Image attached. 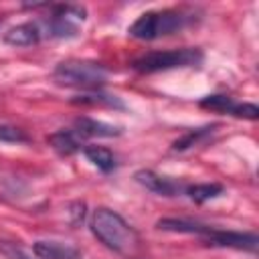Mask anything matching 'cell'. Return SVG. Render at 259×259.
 <instances>
[{
    "instance_id": "obj_19",
    "label": "cell",
    "mask_w": 259,
    "mask_h": 259,
    "mask_svg": "<svg viewBox=\"0 0 259 259\" xmlns=\"http://www.w3.org/2000/svg\"><path fill=\"white\" fill-rule=\"evenodd\" d=\"M231 115L243 117V119H257L259 117V107L255 103H237Z\"/></svg>"
},
{
    "instance_id": "obj_12",
    "label": "cell",
    "mask_w": 259,
    "mask_h": 259,
    "mask_svg": "<svg viewBox=\"0 0 259 259\" xmlns=\"http://www.w3.org/2000/svg\"><path fill=\"white\" fill-rule=\"evenodd\" d=\"M71 103L75 105H103V107H113V109H123L125 103L113 95V93H103L99 89H93V91H85V93H79L71 99Z\"/></svg>"
},
{
    "instance_id": "obj_9",
    "label": "cell",
    "mask_w": 259,
    "mask_h": 259,
    "mask_svg": "<svg viewBox=\"0 0 259 259\" xmlns=\"http://www.w3.org/2000/svg\"><path fill=\"white\" fill-rule=\"evenodd\" d=\"M32 253L38 259H81V251L71 243L61 241H36L32 245Z\"/></svg>"
},
{
    "instance_id": "obj_11",
    "label": "cell",
    "mask_w": 259,
    "mask_h": 259,
    "mask_svg": "<svg viewBox=\"0 0 259 259\" xmlns=\"http://www.w3.org/2000/svg\"><path fill=\"white\" fill-rule=\"evenodd\" d=\"M49 146L61 154V156H71L75 152L81 150V138L73 132V130H59V132H53L49 138H47Z\"/></svg>"
},
{
    "instance_id": "obj_16",
    "label": "cell",
    "mask_w": 259,
    "mask_h": 259,
    "mask_svg": "<svg viewBox=\"0 0 259 259\" xmlns=\"http://www.w3.org/2000/svg\"><path fill=\"white\" fill-rule=\"evenodd\" d=\"M184 192L188 194L190 200L194 202H206L210 198H217L219 194H223V186L217 184V182H206V184H192V186H186Z\"/></svg>"
},
{
    "instance_id": "obj_18",
    "label": "cell",
    "mask_w": 259,
    "mask_h": 259,
    "mask_svg": "<svg viewBox=\"0 0 259 259\" xmlns=\"http://www.w3.org/2000/svg\"><path fill=\"white\" fill-rule=\"evenodd\" d=\"M0 142H8V144H26L30 142L28 134L16 125H0Z\"/></svg>"
},
{
    "instance_id": "obj_21",
    "label": "cell",
    "mask_w": 259,
    "mask_h": 259,
    "mask_svg": "<svg viewBox=\"0 0 259 259\" xmlns=\"http://www.w3.org/2000/svg\"><path fill=\"white\" fill-rule=\"evenodd\" d=\"M69 212L73 214V225H77V223H81L83 217H85V204H83V202H75V204H71V210H69Z\"/></svg>"
},
{
    "instance_id": "obj_1",
    "label": "cell",
    "mask_w": 259,
    "mask_h": 259,
    "mask_svg": "<svg viewBox=\"0 0 259 259\" xmlns=\"http://www.w3.org/2000/svg\"><path fill=\"white\" fill-rule=\"evenodd\" d=\"M91 233L97 237L99 243H103L107 249L119 253V255H132L138 249V233L134 231V227H130V223L117 214L111 208H97L91 217Z\"/></svg>"
},
{
    "instance_id": "obj_15",
    "label": "cell",
    "mask_w": 259,
    "mask_h": 259,
    "mask_svg": "<svg viewBox=\"0 0 259 259\" xmlns=\"http://www.w3.org/2000/svg\"><path fill=\"white\" fill-rule=\"evenodd\" d=\"M217 127H219V125L212 123V125H202V127H196V130H188L184 136H180L178 140L172 142V150H174V152H184V150H188V148L200 144L202 140H206Z\"/></svg>"
},
{
    "instance_id": "obj_3",
    "label": "cell",
    "mask_w": 259,
    "mask_h": 259,
    "mask_svg": "<svg viewBox=\"0 0 259 259\" xmlns=\"http://www.w3.org/2000/svg\"><path fill=\"white\" fill-rule=\"evenodd\" d=\"M202 63V51L194 47L184 49H170V51H150L134 59L132 67L138 73H158V71H170L180 67H196Z\"/></svg>"
},
{
    "instance_id": "obj_5",
    "label": "cell",
    "mask_w": 259,
    "mask_h": 259,
    "mask_svg": "<svg viewBox=\"0 0 259 259\" xmlns=\"http://www.w3.org/2000/svg\"><path fill=\"white\" fill-rule=\"evenodd\" d=\"M51 16L40 20L45 38H73L79 34V24L87 18L85 6L79 4H51Z\"/></svg>"
},
{
    "instance_id": "obj_4",
    "label": "cell",
    "mask_w": 259,
    "mask_h": 259,
    "mask_svg": "<svg viewBox=\"0 0 259 259\" xmlns=\"http://www.w3.org/2000/svg\"><path fill=\"white\" fill-rule=\"evenodd\" d=\"M53 79L61 85L83 87L87 91H93V89H99L107 81V69L101 63L71 59V61H63L55 67Z\"/></svg>"
},
{
    "instance_id": "obj_13",
    "label": "cell",
    "mask_w": 259,
    "mask_h": 259,
    "mask_svg": "<svg viewBox=\"0 0 259 259\" xmlns=\"http://www.w3.org/2000/svg\"><path fill=\"white\" fill-rule=\"evenodd\" d=\"M156 227L160 231H170V233H188V235H200V237H206L212 227L208 225H200V223H194V221H186V219H160L156 223Z\"/></svg>"
},
{
    "instance_id": "obj_20",
    "label": "cell",
    "mask_w": 259,
    "mask_h": 259,
    "mask_svg": "<svg viewBox=\"0 0 259 259\" xmlns=\"http://www.w3.org/2000/svg\"><path fill=\"white\" fill-rule=\"evenodd\" d=\"M0 253L6 259H30L16 243H8V241H0Z\"/></svg>"
},
{
    "instance_id": "obj_10",
    "label": "cell",
    "mask_w": 259,
    "mask_h": 259,
    "mask_svg": "<svg viewBox=\"0 0 259 259\" xmlns=\"http://www.w3.org/2000/svg\"><path fill=\"white\" fill-rule=\"evenodd\" d=\"M73 132L81 140H85V138H113V136L121 134V130L117 125L97 121V119H91V117H77L73 121Z\"/></svg>"
},
{
    "instance_id": "obj_8",
    "label": "cell",
    "mask_w": 259,
    "mask_h": 259,
    "mask_svg": "<svg viewBox=\"0 0 259 259\" xmlns=\"http://www.w3.org/2000/svg\"><path fill=\"white\" fill-rule=\"evenodd\" d=\"M134 178L144 188H148V190H152L156 194H162V196H174V194H180L184 190V186L180 182L170 180L166 176H160V174H156L152 170H138L134 174Z\"/></svg>"
},
{
    "instance_id": "obj_14",
    "label": "cell",
    "mask_w": 259,
    "mask_h": 259,
    "mask_svg": "<svg viewBox=\"0 0 259 259\" xmlns=\"http://www.w3.org/2000/svg\"><path fill=\"white\" fill-rule=\"evenodd\" d=\"M83 154L87 156V160H89L97 170H101V172H105V174H109V172H113V170L117 168L115 156H113V152H111L109 148L89 144V146L83 148Z\"/></svg>"
},
{
    "instance_id": "obj_17",
    "label": "cell",
    "mask_w": 259,
    "mask_h": 259,
    "mask_svg": "<svg viewBox=\"0 0 259 259\" xmlns=\"http://www.w3.org/2000/svg\"><path fill=\"white\" fill-rule=\"evenodd\" d=\"M198 105L202 109H210V111H221V113H233L235 109V101L233 97L229 95H223V93H212V95H206L198 101Z\"/></svg>"
},
{
    "instance_id": "obj_2",
    "label": "cell",
    "mask_w": 259,
    "mask_h": 259,
    "mask_svg": "<svg viewBox=\"0 0 259 259\" xmlns=\"http://www.w3.org/2000/svg\"><path fill=\"white\" fill-rule=\"evenodd\" d=\"M194 20L192 14L182 10H150L140 14L127 28L132 38L138 40H156L186 28Z\"/></svg>"
},
{
    "instance_id": "obj_7",
    "label": "cell",
    "mask_w": 259,
    "mask_h": 259,
    "mask_svg": "<svg viewBox=\"0 0 259 259\" xmlns=\"http://www.w3.org/2000/svg\"><path fill=\"white\" fill-rule=\"evenodd\" d=\"M45 38L42 26L38 20H28L22 24L12 26L10 30L4 32V42L12 45V47H28V45H36Z\"/></svg>"
},
{
    "instance_id": "obj_6",
    "label": "cell",
    "mask_w": 259,
    "mask_h": 259,
    "mask_svg": "<svg viewBox=\"0 0 259 259\" xmlns=\"http://www.w3.org/2000/svg\"><path fill=\"white\" fill-rule=\"evenodd\" d=\"M208 245L214 247H227V249H239V251H251L255 253L259 247L257 233H241V231H219L212 229L206 235Z\"/></svg>"
}]
</instances>
